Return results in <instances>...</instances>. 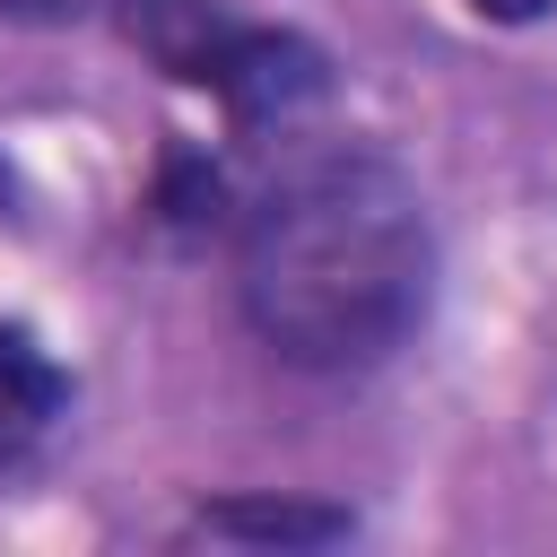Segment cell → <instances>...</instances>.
<instances>
[{
    "mask_svg": "<svg viewBox=\"0 0 557 557\" xmlns=\"http://www.w3.org/2000/svg\"><path fill=\"white\" fill-rule=\"evenodd\" d=\"M157 218H165V226H183V235H200V226H218V218H226V183H218V165H209L200 148H165Z\"/></svg>",
    "mask_w": 557,
    "mask_h": 557,
    "instance_id": "obj_5",
    "label": "cell"
},
{
    "mask_svg": "<svg viewBox=\"0 0 557 557\" xmlns=\"http://www.w3.org/2000/svg\"><path fill=\"white\" fill-rule=\"evenodd\" d=\"M122 35L183 87L218 96V113L235 131L287 122L313 96H331V61L322 44H305L296 26H252L226 17L218 0H122Z\"/></svg>",
    "mask_w": 557,
    "mask_h": 557,
    "instance_id": "obj_2",
    "label": "cell"
},
{
    "mask_svg": "<svg viewBox=\"0 0 557 557\" xmlns=\"http://www.w3.org/2000/svg\"><path fill=\"white\" fill-rule=\"evenodd\" d=\"M435 305V226L418 183L366 148H296L235 209V313L305 374L383 366Z\"/></svg>",
    "mask_w": 557,
    "mask_h": 557,
    "instance_id": "obj_1",
    "label": "cell"
},
{
    "mask_svg": "<svg viewBox=\"0 0 557 557\" xmlns=\"http://www.w3.org/2000/svg\"><path fill=\"white\" fill-rule=\"evenodd\" d=\"M470 9H479L487 26H531V17H548L557 0H470Z\"/></svg>",
    "mask_w": 557,
    "mask_h": 557,
    "instance_id": "obj_6",
    "label": "cell"
},
{
    "mask_svg": "<svg viewBox=\"0 0 557 557\" xmlns=\"http://www.w3.org/2000/svg\"><path fill=\"white\" fill-rule=\"evenodd\" d=\"M70 409V374L26 322H0V470H17Z\"/></svg>",
    "mask_w": 557,
    "mask_h": 557,
    "instance_id": "obj_3",
    "label": "cell"
},
{
    "mask_svg": "<svg viewBox=\"0 0 557 557\" xmlns=\"http://www.w3.org/2000/svg\"><path fill=\"white\" fill-rule=\"evenodd\" d=\"M191 522L209 540H252V548H331L357 531V513L331 496H209Z\"/></svg>",
    "mask_w": 557,
    "mask_h": 557,
    "instance_id": "obj_4",
    "label": "cell"
}]
</instances>
